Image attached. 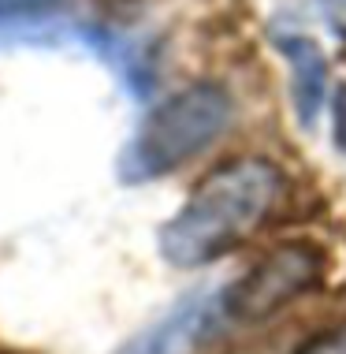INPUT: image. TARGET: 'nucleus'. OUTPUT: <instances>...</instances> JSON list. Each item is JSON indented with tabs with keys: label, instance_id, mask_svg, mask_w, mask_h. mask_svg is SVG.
Segmentation results:
<instances>
[{
	"label": "nucleus",
	"instance_id": "f257e3e1",
	"mask_svg": "<svg viewBox=\"0 0 346 354\" xmlns=\"http://www.w3.org/2000/svg\"><path fill=\"white\" fill-rule=\"evenodd\" d=\"M283 168L246 153L216 165L157 232L171 269H205L246 243L283 198Z\"/></svg>",
	"mask_w": 346,
	"mask_h": 354
},
{
	"label": "nucleus",
	"instance_id": "0eeeda50",
	"mask_svg": "<svg viewBox=\"0 0 346 354\" xmlns=\"http://www.w3.org/2000/svg\"><path fill=\"white\" fill-rule=\"evenodd\" d=\"M331 146L346 157V79L331 90Z\"/></svg>",
	"mask_w": 346,
	"mask_h": 354
},
{
	"label": "nucleus",
	"instance_id": "6e6552de",
	"mask_svg": "<svg viewBox=\"0 0 346 354\" xmlns=\"http://www.w3.org/2000/svg\"><path fill=\"white\" fill-rule=\"evenodd\" d=\"M316 8H320V15H324V23H328V30L346 41V0H316Z\"/></svg>",
	"mask_w": 346,
	"mask_h": 354
},
{
	"label": "nucleus",
	"instance_id": "39448f33",
	"mask_svg": "<svg viewBox=\"0 0 346 354\" xmlns=\"http://www.w3.org/2000/svg\"><path fill=\"white\" fill-rule=\"evenodd\" d=\"M272 45L283 56L287 71H291V109L302 131H313L320 120L324 97H328L331 68L324 49L313 41L309 34L298 30H272Z\"/></svg>",
	"mask_w": 346,
	"mask_h": 354
},
{
	"label": "nucleus",
	"instance_id": "20e7f679",
	"mask_svg": "<svg viewBox=\"0 0 346 354\" xmlns=\"http://www.w3.org/2000/svg\"><path fill=\"white\" fill-rule=\"evenodd\" d=\"M224 321L220 310V287H198V291L182 295L175 306H168L153 324L123 343L115 354H190L198 351Z\"/></svg>",
	"mask_w": 346,
	"mask_h": 354
},
{
	"label": "nucleus",
	"instance_id": "423d86ee",
	"mask_svg": "<svg viewBox=\"0 0 346 354\" xmlns=\"http://www.w3.org/2000/svg\"><path fill=\"white\" fill-rule=\"evenodd\" d=\"M294 354H346V321L343 324H328L316 336H309Z\"/></svg>",
	"mask_w": 346,
	"mask_h": 354
},
{
	"label": "nucleus",
	"instance_id": "f03ea898",
	"mask_svg": "<svg viewBox=\"0 0 346 354\" xmlns=\"http://www.w3.org/2000/svg\"><path fill=\"white\" fill-rule=\"evenodd\" d=\"M235 123V97L224 82L201 79L157 101L119 149L115 176L127 187L164 179L201 157Z\"/></svg>",
	"mask_w": 346,
	"mask_h": 354
},
{
	"label": "nucleus",
	"instance_id": "7ed1b4c3",
	"mask_svg": "<svg viewBox=\"0 0 346 354\" xmlns=\"http://www.w3.org/2000/svg\"><path fill=\"white\" fill-rule=\"evenodd\" d=\"M328 257L313 239H287L265 250L253 265L220 287V310L227 324H261L287 310L324 280Z\"/></svg>",
	"mask_w": 346,
	"mask_h": 354
}]
</instances>
